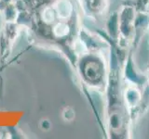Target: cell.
<instances>
[{"label": "cell", "mask_w": 149, "mask_h": 139, "mask_svg": "<svg viewBox=\"0 0 149 139\" xmlns=\"http://www.w3.org/2000/svg\"><path fill=\"white\" fill-rule=\"evenodd\" d=\"M78 70L83 82L95 88L105 85V65L104 58L97 53H88L78 61Z\"/></svg>", "instance_id": "6da1fadb"}, {"label": "cell", "mask_w": 149, "mask_h": 139, "mask_svg": "<svg viewBox=\"0 0 149 139\" xmlns=\"http://www.w3.org/2000/svg\"><path fill=\"white\" fill-rule=\"evenodd\" d=\"M85 13L91 18L101 17L107 8L108 0H81Z\"/></svg>", "instance_id": "7a4b0ae2"}]
</instances>
